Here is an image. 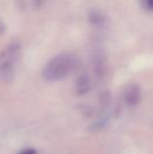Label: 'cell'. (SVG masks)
Here are the masks:
<instances>
[{"mask_svg":"<svg viewBox=\"0 0 153 154\" xmlns=\"http://www.w3.org/2000/svg\"><path fill=\"white\" fill-rule=\"evenodd\" d=\"M78 66V59L74 54L61 53L53 57L42 69V77L47 82H58L65 79Z\"/></svg>","mask_w":153,"mask_h":154,"instance_id":"1","label":"cell"},{"mask_svg":"<svg viewBox=\"0 0 153 154\" xmlns=\"http://www.w3.org/2000/svg\"><path fill=\"white\" fill-rule=\"evenodd\" d=\"M46 0H33V3H34V6L36 8H40L43 6V4L45 3Z\"/></svg>","mask_w":153,"mask_h":154,"instance_id":"7","label":"cell"},{"mask_svg":"<svg viewBox=\"0 0 153 154\" xmlns=\"http://www.w3.org/2000/svg\"><path fill=\"white\" fill-rule=\"evenodd\" d=\"M91 89V80L86 73H82L77 79L75 84V90L78 95H84Z\"/></svg>","mask_w":153,"mask_h":154,"instance_id":"5","label":"cell"},{"mask_svg":"<svg viewBox=\"0 0 153 154\" xmlns=\"http://www.w3.org/2000/svg\"><path fill=\"white\" fill-rule=\"evenodd\" d=\"M19 154H37V151L35 150V149H32V148H27L25 149V150L21 151Z\"/></svg>","mask_w":153,"mask_h":154,"instance_id":"8","label":"cell"},{"mask_svg":"<svg viewBox=\"0 0 153 154\" xmlns=\"http://www.w3.org/2000/svg\"><path fill=\"white\" fill-rule=\"evenodd\" d=\"M21 45L14 41L6 45L0 53V82L12 81L16 72V67L20 60Z\"/></svg>","mask_w":153,"mask_h":154,"instance_id":"2","label":"cell"},{"mask_svg":"<svg viewBox=\"0 0 153 154\" xmlns=\"http://www.w3.org/2000/svg\"><path fill=\"white\" fill-rule=\"evenodd\" d=\"M145 6L148 10L153 11V0H145Z\"/></svg>","mask_w":153,"mask_h":154,"instance_id":"9","label":"cell"},{"mask_svg":"<svg viewBox=\"0 0 153 154\" xmlns=\"http://www.w3.org/2000/svg\"><path fill=\"white\" fill-rule=\"evenodd\" d=\"M125 103L128 106L134 107L137 106L142 101V90L137 84H129L125 87L124 92H123Z\"/></svg>","mask_w":153,"mask_h":154,"instance_id":"4","label":"cell"},{"mask_svg":"<svg viewBox=\"0 0 153 154\" xmlns=\"http://www.w3.org/2000/svg\"><path fill=\"white\" fill-rule=\"evenodd\" d=\"M91 66L98 79H102L107 72V57L102 47L96 46L91 53Z\"/></svg>","mask_w":153,"mask_h":154,"instance_id":"3","label":"cell"},{"mask_svg":"<svg viewBox=\"0 0 153 154\" xmlns=\"http://www.w3.org/2000/svg\"><path fill=\"white\" fill-rule=\"evenodd\" d=\"M88 21L98 29H103L107 24V16L99 10H91L88 14Z\"/></svg>","mask_w":153,"mask_h":154,"instance_id":"6","label":"cell"}]
</instances>
